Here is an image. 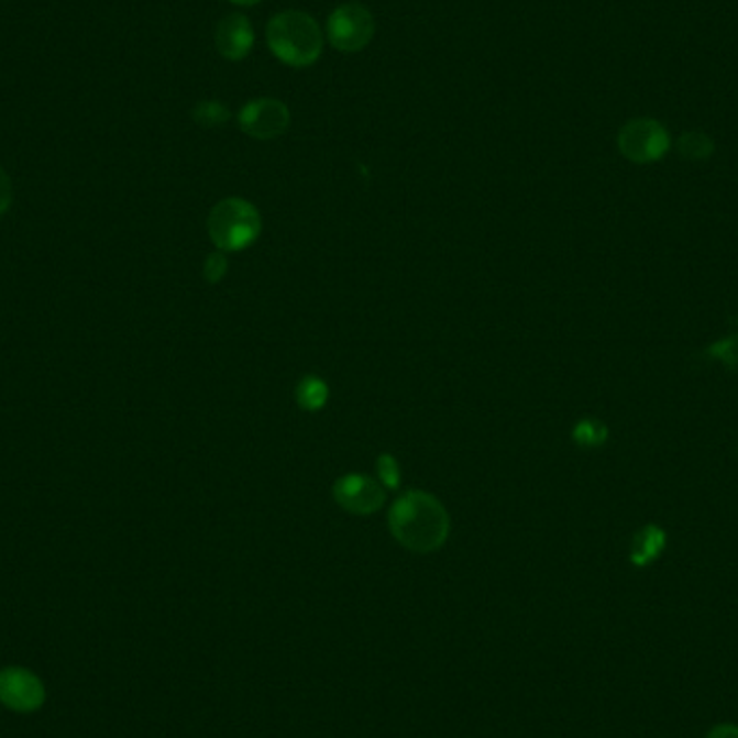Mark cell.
I'll return each instance as SVG.
<instances>
[{
	"label": "cell",
	"instance_id": "obj_1",
	"mask_svg": "<svg viewBox=\"0 0 738 738\" xmlns=\"http://www.w3.org/2000/svg\"><path fill=\"white\" fill-rule=\"evenodd\" d=\"M389 529L401 547L412 553H432L450 536V514L443 504L423 491H408L389 508Z\"/></svg>",
	"mask_w": 738,
	"mask_h": 738
},
{
	"label": "cell",
	"instance_id": "obj_2",
	"mask_svg": "<svg viewBox=\"0 0 738 738\" xmlns=\"http://www.w3.org/2000/svg\"><path fill=\"white\" fill-rule=\"evenodd\" d=\"M266 44L284 65L302 69L322 57L324 33L318 20L307 11L287 9L268 20Z\"/></svg>",
	"mask_w": 738,
	"mask_h": 738
},
{
	"label": "cell",
	"instance_id": "obj_3",
	"mask_svg": "<svg viewBox=\"0 0 738 738\" xmlns=\"http://www.w3.org/2000/svg\"><path fill=\"white\" fill-rule=\"evenodd\" d=\"M210 240L221 251H244L262 233L260 210L240 197H228L219 201L208 217Z\"/></svg>",
	"mask_w": 738,
	"mask_h": 738
},
{
	"label": "cell",
	"instance_id": "obj_4",
	"mask_svg": "<svg viewBox=\"0 0 738 738\" xmlns=\"http://www.w3.org/2000/svg\"><path fill=\"white\" fill-rule=\"evenodd\" d=\"M672 147L670 132L657 119H630L618 132V150L635 165H650L665 158Z\"/></svg>",
	"mask_w": 738,
	"mask_h": 738
},
{
	"label": "cell",
	"instance_id": "obj_5",
	"mask_svg": "<svg viewBox=\"0 0 738 738\" xmlns=\"http://www.w3.org/2000/svg\"><path fill=\"white\" fill-rule=\"evenodd\" d=\"M374 15L361 2H345L331 11L327 22V35L335 51L343 55L361 53L374 40Z\"/></svg>",
	"mask_w": 738,
	"mask_h": 738
},
{
	"label": "cell",
	"instance_id": "obj_6",
	"mask_svg": "<svg viewBox=\"0 0 738 738\" xmlns=\"http://www.w3.org/2000/svg\"><path fill=\"white\" fill-rule=\"evenodd\" d=\"M291 114L287 104L277 98H255L238 113L240 130L257 141H273L287 132Z\"/></svg>",
	"mask_w": 738,
	"mask_h": 738
},
{
	"label": "cell",
	"instance_id": "obj_7",
	"mask_svg": "<svg viewBox=\"0 0 738 738\" xmlns=\"http://www.w3.org/2000/svg\"><path fill=\"white\" fill-rule=\"evenodd\" d=\"M333 497L343 510L356 516H367L381 510L387 499L383 484L361 473L341 475L333 484Z\"/></svg>",
	"mask_w": 738,
	"mask_h": 738
},
{
	"label": "cell",
	"instance_id": "obj_8",
	"mask_svg": "<svg viewBox=\"0 0 738 738\" xmlns=\"http://www.w3.org/2000/svg\"><path fill=\"white\" fill-rule=\"evenodd\" d=\"M46 700L42 681L22 668H7L0 672V702L15 713H33Z\"/></svg>",
	"mask_w": 738,
	"mask_h": 738
},
{
	"label": "cell",
	"instance_id": "obj_9",
	"mask_svg": "<svg viewBox=\"0 0 738 738\" xmlns=\"http://www.w3.org/2000/svg\"><path fill=\"white\" fill-rule=\"evenodd\" d=\"M214 44L219 55L228 60L249 57L255 46V29L244 13H228L214 29Z\"/></svg>",
	"mask_w": 738,
	"mask_h": 738
},
{
	"label": "cell",
	"instance_id": "obj_10",
	"mask_svg": "<svg viewBox=\"0 0 738 738\" xmlns=\"http://www.w3.org/2000/svg\"><path fill=\"white\" fill-rule=\"evenodd\" d=\"M665 547H668V531L654 522H648L632 536L628 553L630 564L637 569H648L663 555Z\"/></svg>",
	"mask_w": 738,
	"mask_h": 738
},
{
	"label": "cell",
	"instance_id": "obj_11",
	"mask_svg": "<svg viewBox=\"0 0 738 738\" xmlns=\"http://www.w3.org/2000/svg\"><path fill=\"white\" fill-rule=\"evenodd\" d=\"M704 359L719 361L730 372H738V316H730L728 333L704 350Z\"/></svg>",
	"mask_w": 738,
	"mask_h": 738
},
{
	"label": "cell",
	"instance_id": "obj_12",
	"mask_svg": "<svg viewBox=\"0 0 738 738\" xmlns=\"http://www.w3.org/2000/svg\"><path fill=\"white\" fill-rule=\"evenodd\" d=\"M331 398V392H329V385L320 378V376H305L298 385H296V404L302 408V410H309V412H316V410H322L327 406V401Z\"/></svg>",
	"mask_w": 738,
	"mask_h": 738
},
{
	"label": "cell",
	"instance_id": "obj_13",
	"mask_svg": "<svg viewBox=\"0 0 738 738\" xmlns=\"http://www.w3.org/2000/svg\"><path fill=\"white\" fill-rule=\"evenodd\" d=\"M609 439V428L594 417H585L579 419L572 428V441L581 448V450H598L607 443Z\"/></svg>",
	"mask_w": 738,
	"mask_h": 738
},
{
	"label": "cell",
	"instance_id": "obj_14",
	"mask_svg": "<svg viewBox=\"0 0 738 738\" xmlns=\"http://www.w3.org/2000/svg\"><path fill=\"white\" fill-rule=\"evenodd\" d=\"M676 150L686 161H708L715 154V141L704 132H684L676 141Z\"/></svg>",
	"mask_w": 738,
	"mask_h": 738
},
{
	"label": "cell",
	"instance_id": "obj_15",
	"mask_svg": "<svg viewBox=\"0 0 738 738\" xmlns=\"http://www.w3.org/2000/svg\"><path fill=\"white\" fill-rule=\"evenodd\" d=\"M192 119L201 128H221L231 119V111L221 100H201L192 109Z\"/></svg>",
	"mask_w": 738,
	"mask_h": 738
},
{
	"label": "cell",
	"instance_id": "obj_16",
	"mask_svg": "<svg viewBox=\"0 0 738 738\" xmlns=\"http://www.w3.org/2000/svg\"><path fill=\"white\" fill-rule=\"evenodd\" d=\"M376 471L383 488L396 491L401 484V471H399L398 460L392 454H381L376 460Z\"/></svg>",
	"mask_w": 738,
	"mask_h": 738
},
{
	"label": "cell",
	"instance_id": "obj_17",
	"mask_svg": "<svg viewBox=\"0 0 738 738\" xmlns=\"http://www.w3.org/2000/svg\"><path fill=\"white\" fill-rule=\"evenodd\" d=\"M225 275H228V260H225L223 251L210 253L208 260H206V264H203V277H206V282L219 284Z\"/></svg>",
	"mask_w": 738,
	"mask_h": 738
},
{
	"label": "cell",
	"instance_id": "obj_18",
	"mask_svg": "<svg viewBox=\"0 0 738 738\" xmlns=\"http://www.w3.org/2000/svg\"><path fill=\"white\" fill-rule=\"evenodd\" d=\"M9 203H11V181L7 173L0 169V217L7 212Z\"/></svg>",
	"mask_w": 738,
	"mask_h": 738
},
{
	"label": "cell",
	"instance_id": "obj_19",
	"mask_svg": "<svg viewBox=\"0 0 738 738\" xmlns=\"http://www.w3.org/2000/svg\"><path fill=\"white\" fill-rule=\"evenodd\" d=\"M706 738H738V726H735V724H717L715 728H711Z\"/></svg>",
	"mask_w": 738,
	"mask_h": 738
},
{
	"label": "cell",
	"instance_id": "obj_20",
	"mask_svg": "<svg viewBox=\"0 0 738 738\" xmlns=\"http://www.w3.org/2000/svg\"><path fill=\"white\" fill-rule=\"evenodd\" d=\"M229 2H233V4H240V7H255V4H260L262 0H229Z\"/></svg>",
	"mask_w": 738,
	"mask_h": 738
}]
</instances>
